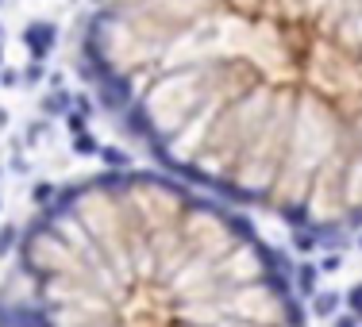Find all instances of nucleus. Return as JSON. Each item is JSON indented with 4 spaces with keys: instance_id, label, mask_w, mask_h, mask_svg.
I'll use <instances>...</instances> for the list:
<instances>
[{
    "instance_id": "nucleus-1",
    "label": "nucleus",
    "mask_w": 362,
    "mask_h": 327,
    "mask_svg": "<svg viewBox=\"0 0 362 327\" xmlns=\"http://www.w3.org/2000/svg\"><path fill=\"white\" fill-rule=\"evenodd\" d=\"M81 54L170 177L362 231V0H85Z\"/></svg>"
},
{
    "instance_id": "nucleus-2",
    "label": "nucleus",
    "mask_w": 362,
    "mask_h": 327,
    "mask_svg": "<svg viewBox=\"0 0 362 327\" xmlns=\"http://www.w3.org/2000/svg\"><path fill=\"white\" fill-rule=\"evenodd\" d=\"M0 327H304L243 216L162 173H100L27 223Z\"/></svg>"
},
{
    "instance_id": "nucleus-3",
    "label": "nucleus",
    "mask_w": 362,
    "mask_h": 327,
    "mask_svg": "<svg viewBox=\"0 0 362 327\" xmlns=\"http://www.w3.org/2000/svg\"><path fill=\"white\" fill-rule=\"evenodd\" d=\"M359 327H362V316H359Z\"/></svg>"
}]
</instances>
